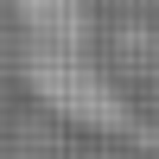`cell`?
I'll use <instances>...</instances> for the list:
<instances>
[{
	"label": "cell",
	"mask_w": 159,
	"mask_h": 159,
	"mask_svg": "<svg viewBox=\"0 0 159 159\" xmlns=\"http://www.w3.org/2000/svg\"><path fill=\"white\" fill-rule=\"evenodd\" d=\"M38 83H45V96L57 102V108H70L76 121H102V127L121 121V96H115L89 64H76V57H51L45 70H38Z\"/></svg>",
	"instance_id": "obj_1"
}]
</instances>
